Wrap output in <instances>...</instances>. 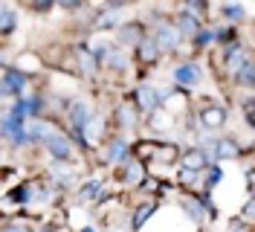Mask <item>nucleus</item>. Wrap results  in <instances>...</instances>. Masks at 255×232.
I'll use <instances>...</instances> for the list:
<instances>
[{"label": "nucleus", "instance_id": "nucleus-1", "mask_svg": "<svg viewBox=\"0 0 255 232\" xmlns=\"http://www.w3.org/2000/svg\"><path fill=\"white\" fill-rule=\"evenodd\" d=\"M23 87H26V73L23 70H6L3 73V84H0L3 96H23Z\"/></svg>", "mask_w": 255, "mask_h": 232}, {"label": "nucleus", "instance_id": "nucleus-2", "mask_svg": "<svg viewBox=\"0 0 255 232\" xmlns=\"http://www.w3.org/2000/svg\"><path fill=\"white\" fill-rule=\"evenodd\" d=\"M151 38H154V44H157L159 52H162V49H174V46L180 44V35H177L174 23H159Z\"/></svg>", "mask_w": 255, "mask_h": 232}, {"label": "nucleus", "instance_id": "nucleus-3", "mask_svg": "<svg viewBox=\"0 0 255 232\" xmlns=\"http://www.w3.org/2000/svg\"><path fill=\"white\" fill-rule=\"evenodd\" d=\"M238 154H241V145L235 142V137H221V139H215L212 160H235Z\"/></svg>", "mask_w": 255, "mask_h": 232}, {"label": "nucleus", "instance_id": "nucleus-4", "mask_svg": "<svg viewBox=\"0 0 255 232\" xmlns=\"http://www.w3.org/2000/svg\"><path fill=\"white\" fill-rule=\"evenodd\" d=\"M200 125L206 128V131H218L226 125V110L218 108V105H206V108L200 110Z\"/></svg>", "mask_w": 255, "mask_h": 232}, {"label": "nucleus", "instance_id": "nucleus-5", "mask_svg": "<svg viewBox=\"0 0 255 232\" xmlns=\"http://www.w3.org/2000/svg\"><path fill=\"white\" fill-rule=\"evenodd\" d=\"M119 180L128 186H142L145 180V163L139 160H125V169L119 171Z\"/></svg>", "mask_w": 255, "mask_h": 232}, {"label": "nucleus", "instance_id": "nucleus-6", "mask_svg": "<svg viewBox=\"0 0 255 232\" xmlns=\"http://www.w3.org/2000/svg\"><path fill=\"white\" fill-rule=\"evenodd\" d=\"M133 102H136V108L142 110V113H154L159 105V90H154V87H148V84H142L139 90H136V96H133Z\"/></svg>", "mask_w": 255, "mask_h": 232}, {"label": "nucleus", "instance_id": "nucleus-7", "mask_svg": "<svg viewBox=\"0 0 255 232\" xmlns=\"http://www.w3.org/2000/svg\"><path fill=\"white\" fill-rule=\"evenodd\" d=\"M212 163V157H209V151H203V148H191V151H186L183 154V169L186 171H203Z\"/></svg>", "mask_w": 255, "mask_h": 232}, {"label": "nucleus", "instance_id": "nucleus-8", "mask_svg": "<svg viewBox=\"0 0 255 232\" xmlns=\"http://www.w3.org/2000/svg\"><path fill=\"white\" fill-rule=\"evenodd\" d=\"M90 119H93V113H90V108H87L84 102H73V105H70V125H73L76 137L84 131V125L90 122Z\"/></svg>", "mask_w": 255, "mask_h": 232}, {"label": "nucleus", "instance_id": "nucleus-9", "mask_svg": "<svg viewBox=\"0 0 255 232\" xmlns=\"http://www.w3.org/2000/svg\"><path fill=\"white\" fill-rule=\"evenodd\" d=\"M47 151L55 157V160H70V157H73V142L67 137H61V134H55V137L47 139Z\"/></svg>", "mask_w": 255, "mask_h": 232}, {"label": "nucleus", "instance_id": "nucleus-10", "mask_svg": "<svg viewBox=\"0 0 255 232\" xmlns=\"http://www.w3.org/2000/svg\"><path fill=\"white\" fill-rule=\"evenodd\" d=\"M174 78L183 84V87H191V84H197L200 81V67L194 61H189V64H180L174 70Z\"/></svg>", "mask_w": 255, "mask_h": 232}, {"label": "nucleus", "instance_id": "nucleus-11", "mask_svg": "<svg viewBox=\"0 0 255 232\" xmlns=\"http://www.w3.org/2000/svg\"><path fill=\"white\" fill-rule=\"evenodd\" d=\"M136 55H139V61L142 64H154L159 58V49H157V44H154L151 35H142V38H139V44H136Z\"/></svg>", "mask_w": 255, "mask_h": 232}, {"label": "nucleus", "instance_id": "nucleus-12", "mask_svg": "<svg viewBox=\"0 0 255 232\" xmlns=\"http://www.w3.org/2000/svg\"><path fill=\"white\" fill-rule=\"evenodd\" d=\"M174 29H177V35H180V38H183V35H189V38H194L197 32L203 29V26H200V20H197L194 15H189V12H183V15L177 17Z\"/></svg>", "mask_w": 255, "mask_h": 232}, {"label": "nucleus", "instance_id": "nucleus-13", "mask_svg": "<svg viewBox=\"0 0 255 232\" xmlns=\"http://www.w3.org/2000/svg\"><path fill=\"white\" fill-rule=\"evenodd\" d=\"M128 160V142L125 139H111V145H108V154H105V163L108 166H116V163H125Z\"/></svg>", "mask_w": 255, "mask_h": 232}, {"label": "nucleus", "instance_id": "nucleus-14", "mask_svg": "<svg viewBox=\"0 0 255 232\" xmlns=\"http://www.w3.org/2000/svg\"><path fill=\"white\" fill-rule=\"evenodd\" d=\"M76 58H79V64H81V73H84V76H93L99 64H96V58L90 55L87 46H76Z\"/></svg>", "mask_w": 255, "mask_h": 232}, {"label": "nucleus", "instance_id": "nucleus-15", "mask_svg": "<svg viewBox=\"0 0 255 232\" xmlns=\"http://www.w3.org/2000/svg\"><path fill=\"white\" fill-rule=\"evenodd\" d=\"M151 215H154V203H142V206H136V209H133V218H130V227H133V232L139 230V227H142Z\"/></svg>", "mask_w": 255, "mask_h": 232}, {"label": "nucleus", "instance_id": "nucleus-16", "mask_svg": "<svg viewBox=\"0 0 255 232\" xmlns=\"http://www.w3.org/2000/svg\"><path fill=\"white\" fill-rule=\"evenodd\" d=\"M15 23H17L15 12H12L9 6H3V3H0V32H12V29H15Z\"/></svg>", "mask_w": 255, "mask_h": 232}, {"label": "nucleus", "instance_id": "nucleus-17", "mask_svg": "<svg viewBox=\"0 0 255 232\" xmlns=\"http://www.w3.org/2000/svg\"><path fill=\"white\" fill-rule=\"evenodd\" d=\"M139 38H142V29H139L136 23H128L125 29L119 32V41H122V44H139Z\"/></svg>", "mask_w": 255, "mask_h": 232}, {"label": "nucleus", "instance_id": "nucleus-18", "mask_svg": "<svg viewBox=\"0 0 255 232\" xmlns=\"http://www.w3.org/2000/svg\"><path fill=\"white\" fill-rule=\"evenodd\" d=\"M96 29H111L113 23H116V6H111V9H105L102 15H96Z\"/></svg>", "mask_w": 255, "mask_h": 232}, {"label": "nucleus", "instance_id": "nucleus-19", "mask_svg": "<svg viewBox=\"0 0 255 232\" xmlns=\"http://www.w3.org/2000/svg\"><path fill=\"white\" fill-rule=\"evenodd\" d=\"M102 192H105V189H102V183H99V180H90V183L79 192V195H81V201H99V198H102Z\"/></svg>", "mask_w": 255, "mask_h": 232}, {"label": "nucleus", "instance_id": "nucleus-20", "mask_svg": "<svg viewBox=\"0 0 255 232\" xmlns=\"http://www.w3.org/2000/svg\"><path fill=\"white\" fill-rule=\"evenodd\" d=\"M183 206H186V215H189L194 224H200V221H203V209H200L197 198H186V201H183Z\"/></svg>", "mask_w": 255, "mask_h": 232}, {"label": "nucleus", "instance_id": "nucleus-21", "mask_svg": "<svg viewBox=\"0 0 255 232\" xmlns=\"http://www.w3.org/2000/svg\"><path fill=\"white\" fill-rule=\"evenodd\" d=\"M136 122V110H133V105H122L119 108V125L122 128H128V125Z\"/></svg>", "mask_w": 255, "mask_h": 232}, {"label": "nucleus", "instance_id": "nucleus-22", "mask_svg": "<svg viewBox=\"0 0 255 232\" xmlns=\"http://www.w3.org/2000/svg\"><path fill=\"white\" fill-rule=\"evenodd\" d=\"M235 84H247V87L253 84V61H247L238 73H235Z\"/></svg>", "mask_w": 255, "mask_h": 232}, {"label": "nucleus", "instance_id": "nucleus-23", "mask_svg": "<svg viewBox=\"0 0 255 232\" xmlns=\"http://www.w3.org/2000/svg\"><path fill=\"white\" fill-rule=\"evenodd\" d=\"M218 183H221V169L215 166V169L209 171V177H206V195H209V192H212V189H215Z\"/></svg>", "mask_w": 255, "mask_h": 232}, {"label": "nucleus", "instance_id": "nucleus-24", "mask_svg": "<svg viewBox=\"0 0 255 232\" xmlns=\"http://www.w3.org/2000/svg\"><path fill=\"white\" fill-rule=\"evenodd\" d=\"M223 15L226 17H241L244 15V9H241V6H223Z\"/></svg>", "mask_w": 255, "mask_h": 232}, {"label": "nucleus", "instance_id": "nucleus-25", "mask_svg": "<svg viewBox=\"0 0 255 232\" xmlns=\"http://www.w3.org/2000/svg\"><path fill=\"white\" fill-rule=\"evenodd\" d=\"M0 232H29V227H23V224H9V227H3Z\"/></svg>", "mask_w": 255, "mask_h": 232}, {"label": "nucleus", "instance_id": "nucleus-26", "mask_svg": "<svg viewBox=\"0 0 255 232\" xmlns=\"http://www.w3.org/2000/svg\"><path fill=\"white\" fill-rule=\"evenodd\" d=\"M191 180H194V171H186V169L180 171V183H183V186H189Z\"/></svg>", "mask_w": 255, "mask_h": 232}, {"label": "nucleus", "instance_id": "nucleus-27", "mask_svg": "<svg viewBox=\"0 0 255 232\" xmlns=\"http://www.w3.org/2000/svg\"><path fill=\"white\" fill-rule=\"evenodd\" d=\"M232 232H247V230H244V227H241L238 221H232Z\"/></svg>", "mask_w": 255, "mask_h": 232}, {"label": "nucleus", "instance_id": "nucleus-28", "mask_svg": "<svg viewBox=\"0 0 255 232\" xmlns=\"http://www.w3.org/2000/svg\"><path fill=\"white\" fill-rule=\"evenodd\" d=\"M81 232H96V230H90V227H87V230H81Z\"/></svg>", "mask_w": 255, "mask_h": 232}]
</instances>
